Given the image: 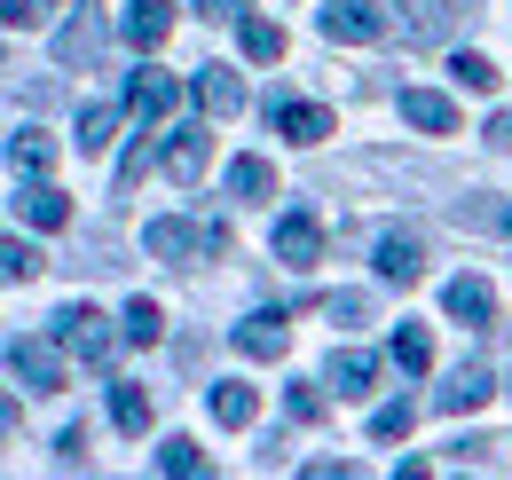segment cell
I'll return each instance as SVG.
<instances>
[{
  "label": "cell",
  "instance_id": "1",
  "mask_svg": "<svg viewBox=\"0 0 512 480\" xmlns=\"http://www.w3.org/2000/svg\"><path fill=\"white\" fill-rule=\"evenodd\" d=\"M119 339H127V331H111V323H103V315H95L87 300L56 307V347H64V355H79L87 370H111V355H119Z\"/></svg>",
  "mask_w": 512,
  "mask_h": 480
},
{
  "label": "cell",
  "instance_id": "2",
  "mask_svg": "<svg viewBox=\"0 0 512 480\" xmlns=\"http://www.w3.org/2000/svg\"><path fill=\"white\" fill-rule=\"evenodd\" d=\"M8 370L24 378V394H64V347L48 339H8Z\"/></svg>",
  "mask_w": 512,
  "mask_h": 480
},
{
  "label": "cell",
  "instance_id": "3",
  "mask_svg": "<svg viewBox=\"0 0 512 480\" xmlns=\"http://www.w3.org/2000/svg\"><path fill=\"white\" fill-rule=\"evenodd\" d=\"M103 48H111V24H103V8H95V0H87V8H71L64 32H56V63H64V71H87Z\"/></svg>",
  "mask_w": 512,
  "mask_h": 480
},
{
  "label": "cell",
  "instance_id": "4",
  "mask_svg": "<svg viewBox=\"0 0 512 480\" xmlns=\"http://www.w3.org/2000/svg\"><path fill=\"white\" fill-rule=\"evenodd\" d=\"M371 260H379L386 284H418V276H426V237L394 221V229H379V237H371Z\"/></svg>",
  "mask_w": 512,
  "mask_h": 480
},
{
  "label": "cell",
  "instance_id": "5",
  "mask_svg": "<svg viewBox=\"0 0 512 480\" xmlns=\"http://www.w3.org/2000/svg\"><path fill=\"white\" fill-rule=\"evenodd\" d=\"M473 16V0H402V40H418V48H442L449 32Z\"/></svg>",
  "mask_w": 512,
  "mask_h": 480
},
{
  "label": "cell",
  "instance_id": "6",
  "mask_svg": "<svg viewBox=\"0 0 512 480\" xmlns=\"http://www.w3.org/2000/svg\"><path fill=\"white\" fill-rule=\"evenodd\" d=\"M323 40L331 48H371V40H386V16L371 0H331L323 8Z\"/></svg>",
  "mask_w": 512,
  "mask_h": 480
},
{
  "label": "cell",
  "instance_id": "7",
  "mask_svg": "<svg viewBox=\"0 0 512 480\" xmlns=\"http://www.w3.org/2000/svg\"><path fill=\"white\" fill-rule=\"evenodd\" d=\"M229 339H237V355H253V362H276L284 347H292V315H284V307H253V315H245V323H237Z\"/></svg>",
  "mask_w": 512,
  "mask_h": 480
},
{
  "label": "cell",
  "instance_id": "8",
  "mask_svg": "<svg viewBox=\"0 0 512 480\" xmlns=\"http://www.w3.org/2000/svg\"><path fill=\"white\" fill-rule=\"evenodd\" d=\"M489 394H497V370H489V362H457V370H449V386H434V410L465 418V410H481Z\"/></svg>",
  "mask_w": 512,
  "mask_h": 480
},
{
  "label": "cell",
  "instance_id": "9",
  "mask_svg": "<svg viewBox=\"0 0 512 480\" xmlns=\"http://www.w3.org/2000/svg\"><path fill=\"white\" fill-rule=\"evenodd\" d=\"M260 111H268V126H276V134H292L300 150H316L323 134H331V111H323V103H292V95H268Z\"/></svg>",
  "mask_w": 512,
  "mask_h": 480
},
{
  "label": "cell",
  "instance_id": "10",
  "mask_svg": "<svg viewBox=\"0 0 512 480\" xmlns=\"http://www.w3.org/2000/svg\"><path fill=\"white\" fill-rule=\"evenodd\" d=\"M166 32H174V0H134L127 24H119V40H127L134 56H158V48H166Z\"/></svg>",
  "mask_w": 512,
  "mask_h": 480
},
{
  "label": "cell",
  "instance_id": "11",
  "mask_svg": "<svg viewBox=\"0 0 512 480\" xmlns=\"http://www.w3.org/2000/svg\"><path fill=\"white\" fill-rule=\"evenodd\" d=\"M174 103H182V87H174V71H134V79H127V111H134L142 126L174 119Z\"/></svg>",
  "mask_w": 512,
  "mask_h": 480
},
{
  "label": "cell",
  "instance_id": "12",
  "mask_svg": "<svg viewBox=\"0 0 512 480\" xmlns=\"http://www.w3.org/2000/svg\"><path fill=\"white\" fill-rule=\"evenodd\" d=\"M190 95H197V111H205V119H237V111H245V79H237L229 63H205Z\"/></svg>",
  "mask_w": 512,
  "mask_h": 480
},
{
  "label": "cell",
  "instance_id": "13",
  "mask_svg": "<svg viewBox=\"0 0 512 480\" xmlns=\"http://www.w3.org/2000/svg\"><path fill=\"white\" fill-rule=\"evenodd\" d=\"M276 260H284V268H316L323 260V221L316 213H284V221H276Z\"/></svg>",
  "mask_w": 512,
  "mask_h": 480
},
{
  "label": "cell",
  "instance_id": "14",
  "mask_svg": "<svg viewBox=\"0 0 512 480\" xmlns=\"http://www.w3.org/2000/svg\"><path fill=\"white\" fill-rule=\"evenodd\" d=\"M16 221H24V229H64V221H71V197L40 174V181H24V189H16Z\"/></svg>",
  "mask_w": 512,
  "mask_h": 480
},
{
  "label": "cell",
  "instance_id": "15",
  "mask_svg": "<svg viewBox=\"0 0 512 480\" xmlns=\"http://www.w3.org/2000/svg\"><path fill=\"white\" fill-rule=\"evenodd\" d=\"M323 386L339 394V402H363L371 386H379V355H363V347H339L331 370H323Z\"/></svg>",
  "mask_w": 512,
  "mask_h": 480
},
{
  "label": "cell",
  "instance_id": "16",
  "mask_svg": "<svg viewBox=\"0 0 512 480\" xmlns=\"http://www.w3.org/2000/svg\"><path fill=\"white\" fill-rule=\"evenodd\" d=\"M442 307L457 315V323H465V331H489V323H497V292H489L481 276H449Z\"/></svg>",
  "mask_w": 512,
  "mask_h": 480
},
{
  "label": "cell",
  "instance_id": "17",
  "mask_svg": "<svg viewBox=\"0 0 512 480\" xmlns=\"http://www.w3.org/2000/svg\"><path fill=\"white\" fill-rule=\"evenodd\" d=\"M142 244H150V260H174V268H190V252H205V229H190V221H150L142 229Z\"/></svg>",
  "mask_w": 512,
  "mask_h": 480
},
{
  "label": "cell",
  "instance_id": "18",
  "mask_svg": "<svg viewBox=\"0 0 512 480\" xmlns=\"http://www.w3.org/2000/svg\"><path fill=\"white\" fill-rule=\"evenodd\" d=\"M402 119L418 126V134H457V103L434 95V87H402Z\"/></svg>",
  "mask_w": 512,
  "mask_h": 480
},
{
  "label": "cell",
  "instance_id": "19",
  "mask_svg": "<svg viewBox=\"0 0 512 480\" xmlns=\"http://www.w3.org/2000/svg\"><path fill=\"white\" fill-rule=\"evenodd\" d=\"M205 410H213V425H229V433H245V425L260 418V394H253V386H237V378H221V386L205 394Z\"/></svg>",
  "mask_w": 512,
  "mask_h": 480
},
{
  "label": "cell",
  "instance_id": "20",
  "mask_svg": "<svg viewBox=\"0 0 512 480\" xmlns=\"http://www.w3.org/2000/svg\"><path fill=\"white\" fill-rule=\"evenodd\" d=\"M205 158H213V134H205V126H174V142H166V174L197 181V174H205Z\"/></svg>",
  "mask_w": 512,
  "mask_h": 480
},
{
  "label": "cell",
  "instance_id": "21",
  "mask_svg": "<svg viewBox=\"0 0 512 480\" xmlns=\"http://www.w3.org/2000/svg\"><path fill=\"white\" fill-rule=\"evenodd\" d=\"M8 166H16V181H40V174H56V142H48L40 126L8 134Z\"/></svg>",
  "mask_w": 512,
  "mask_h": 480
},
{
  "label": "cell",
  "instance_id": "22",
  "mask_svg": "<svg viewBox=\"0 0 512 480\" xmlns=\"http://www.w3.org/2000/svg\"><path fill=\"white\" fill-rule=\"evenodd\" d=\"M229 197H237V205H268V197H276V166H268V158H237V166H229Z\"/></svg>",
  "mask_w": 512,
  "mask_h": 480
},
{
  "label": "cell",
  "instance_id": "23",
  "mask_svg": "<svg viewBox=\"0 0 512 480\" xmlns=\"http://www.w3.org/2000/svg\"><path fill=\"white\" fill-rule=\"evenodd\" d=\"M40 268H48V252L32 237H0V284H32Z\"/></svg>",
  "mask_w": 512,
  "mask_h": 480
},
{
  "label": "cell",
  "instance_id": "24",
  "mask_svg": "<svg viewBox=\"0 0 512 480\" xmlns=\"http://www.w3.org/2000/svg\"><path fill=\"white\" fill-rule=\"evenodd\" d=\"M111 425H119V433H150V386H127V378H119V386H111Z\"/></svg>",
  "mask_w": 512,
  "mask_h": 480
},
{
  "label": "cell",
  "instance_id": "25",
  "mask_svg": "<svg viewBox=\"0 0 512 480\" xmlns=\"http://www.w3.org/2000/svg\"><path fill=\"white\" fill-rule=\"evenodd\" d=\"M119 331H127L134 347H158V339H166V307H158V300H127Z\"/></svg>",
  "mask_w": 512,
  "mask_h": 480
},
{
  "label": "cell",
  "instance_id": "26",
  "mask_svg": "<svg viewBox=\"0 0 512 480\" xmlns=\"http://www.w3.org/2000/svg\"><path fill=\"white\" fill-rule=\"evenodd\" d=\"M111 134H119V111H111V103H87V111H79V150H87V158H103Z\"/></svg>",
  "mask_w": 512,
  "mask_h": 480
},
{
  "label": "cell",
  "instance_id": "27",
  "mask_svg": "<svg viewBox=\"0 0 512 480\" xmlns=\"http://www.w3.org/2000/svg\"><path fill=\"white\" fill-rule=\"evenodd\" d=\"M237 40H245V56H253V63H276V56H284V24H268V16H245V24H237Z\"/></svg>",
  "mask_w": 512,
  "mask_h": 480
},
{
  "label": "cell",
  "instance_id": "28",
  "mask_svg": "<svg viewBox=\"0 0 512 480\" xmlns=\"http://www.w3.org/2000/svg\"><path fill=\"white\" fill-rule=\"evenodd\" d=\"M449 79H457L465 95H489V87H497V63L473 56V48H457V56H449Z\"/></svg>",
  "mask_w": 512,
  "mask_h": 480
},
{
  "label": "cell",
  "instance_id": "29",
  "mask_svg": "<svg viewBox=\"0 0 512 480\" xmlns=\"http://www.w3.org/2000/svg\"><path fill=\"white\" fill-rule=\"evenodd\" d=\"M158 473H174V480H197V473H205V449H197L190 433H174V441L158 449Z\"/></svg>",
  "mask_w": 512,
  "mask_h": 480
},
{
  "label": "cell",
  "instance_id": "30",
  "mask_svg": "<svg viewBox=\"0 0 512 480\" xmlns=\"http://www.w3.org/2000/svg\"><path fill=\"white\" fill-rule=\"evenodd\" d=\"M410 425H418V402H410V394H402V402H379V410H371V441H402Z\"/></svg>",
  "mask_w": 512,
  "mask_h": 480
},
{
  "label": "cell",
  "instance_id": "31",
  "mask_svg": "<svg viewBox=\"0 0 512 480\" xmlns=\"http://www.w3.org/2000/svg\"><path fill=\"white\" fill-rule=\"evenodd\" d=\"M394 362H402L410 378H418V370L434 362V339H426V323H402V331H394Z\"/></svg>",
  "mask_w": 512,
  "mask_h": 480
},
{
  "label": "cell",
  "instance_id": "32",
  "mask_svg": "<svg viewBox=\"0 0 512 480\" xmlns=\"http://www.w3.org/2000/svg\"><path fill=\"white\" fill-rule=\"evenodd\" d=\"M48 8H64V0H0V32H32Z\"/></svg>",
  "mask_w": 512,
  "mask_h": 480
},
{
  "label": "cell",
  "instance_id": "33",
  "mask_svg": "<svg viewBox=\"0 0 512 480\" xmlns=\"http://www.w3.org/2000/svg\"><path fill=\"white\" fill-rule=\"evenodd\" d=\"M323 315H331V323H371V292H331Z\"/></svg>",
  "mask_w": 512,
  "mask_h": 480
},
{
  "label": "cell",
  "instance_id": "34",
  "mask_svg": "<svg viewBox=\"0 0 512 480\" xmlns=\"http://www.w3.org/2000/svg\"><path fill=\"white\" fill-rule=\"evenodd\" d=\"M284 410H292V425H316L323 418V386H284Z\"/></svg>",
  "mask_w": 512,
  "mask_h": 480
},
{
  "label": "cell",
  "instance_id": "35",
  "mask_svg": "<svg viewBox=\"0 0 512 480\" xmlns=\"http://www.w3.org/2000/svg\"><path fill=\"white\" fill-rule=\"evenodd\" d=\"M56 465H64V473H79V465H87V425H64V441H56Z\"/></svg>",
  "mask_w": 512,
  "mask_h": 480
},
{
  "label": "cell",
  "instance_id": "36",
  "mask_svg": "<svg viewBox=\"0 0 512 480\" xmlns=\"http://www.w3.org/2000/svg\"><path fill=\"white\" fill-rule=\"evenodd\" d=\"M150 174V142H134L127 158H119V197H134V181Z\"/></svg>",
  "mask_w": 512,
  "mask_h": 480
},
{
  "label": "cell",
  "instance_id": "37",
  "mask_svg": "<svg viewBox=\"0 0 512 480\" xmlns=\"http://www.w3.org/2000/svg\"><path fill=\"white\" fill-rule=\"evenodd\" d=\"M197 16H245V0H197Z\"/></svg>",
  "mask_w": 512,
  "mask_h": 480
},
{
  "label": "cell",
  "instance_id": "38",
  "mask_svg": "<svg viewBox=\"0 0 512 480\" xmlns=\"http://www.w3.org/2000/svg\"><path fill=\"white\" fill-rule=\"evenodd\" d=\"M489 142H497V150H512V111H505V119H489Z\"/></svg>",
  "mask_w": 512,
  "mask_h": 480
},
{
  "label": "cell",
  "instance_id": "39",
  "mask_svg": "<svg viewBox=\"0 0 512 480\" xmlns=\"http://www.w3.org/2000/svg\"><path fill=\"white\" fill-rule=\"evenodd\" d=\"M0 433H16V394H0Z\"/></svg>",
  "mask_w": 512,
  "mask_h": 480
},
{
  "label": "cell",
  "instance_id": "40",
  "mask_svg": "<svg viewBox=\"0 0 512 480\" xmlns=\"http://www.w3.org/2000/svg\"><path fill=\"white\" fill-rule=\"evenodd\" d=\"M505 229H512V213H505Z\"/></svg>",
  "mask_w": 512,
  "mask_h": 480
}]
</instances>
